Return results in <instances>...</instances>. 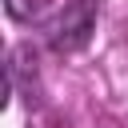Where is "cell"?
<instances>
[{"mask_svg":"<svg viewBox=\"0 0 128 128\" xmlns=\"http://www.w3.org/2000/svg\"><path fill=\"white\" fill-rule=\"evenodd\" d=\"M12 96H24L32 112H40V108H44V84H40V52H36V44H28V40L12 44L8 60H4V96H0V104L8 108V104H12Z\"/></svg>","mask_w":128,"mask_h":128,"instance_id":"2","label":"cell"},{"mask_svg":"<svg viewBox=\"0 0 128 128\" xmlns=\"http://www.w3.org/2000/svg\"><path fill=\"white\" fill-rule=\"evenodd\" d=\"M40 8H44V0H4V12H8V20H16V24L40 20Z\"/></svg>","mask_w":128,"mask_h":128,"instance_id":"3","label":"cell"},{"mask_svg":"<svg viewBox=\"0 0 128 128\" xmlns=\"http://www.w3.org/2000/svg\"><path fill=\"white\" fill-rule=\"evenodd\" d=\"M96 24H100V0H68L52 20L40 24L44 48L56 52V56L84 52L92 44V36H96Z\"/></svg>","mask_w":128,"mask_h":128,"instance_id":"1","label":"cell"}]
</instances>
